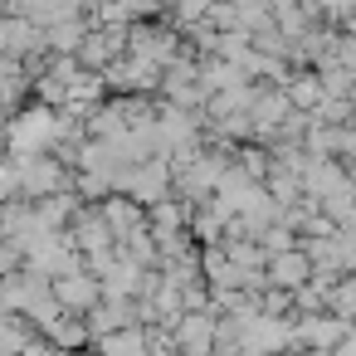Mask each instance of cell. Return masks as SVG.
<instances>
[{
  "instance_id": "1",
  "label": "cell",
  "mask_w": 356,
  "mask_h": 356,
  "mask_svg": "<svg viewBox=\"0 0 356 356\" xmlns=\"http://www.w3.org/2000/svg\"><path fill=\"white\" fill-rule=\"evenodd\" d=\"M54 283V298L69 307V312H93L103 298H108V283H98L88 268H69V273H59V278H49Z\"/></svg>"
},
{
  "instance_id": "2",
  "label": "cell",
  "mask_w": 356,
  "mask_h": 356,
  "mask_svg": "<svg viewBox=\"0 0 356 356\" xmlns=\"http://www.w3.org/2000/svg\"><path fill=\"white\" fill-rule=\"evenodd\" d=\"M64 137V122H59V113H54V103L49 108H35V113H25L20 122H15V152H44V147H54Z\"/></svg>"
},
{
  "instance_id": "3",
  "label": "cell",
  "mask_w": 356,
  "mask_h": 356,
  "mask_svg": "<svg viewBox=\"0 0 356 356\" xmlns=\"http://www.w3.org/2000/svg\"><path fill=\"white\" fill-rule=\"evenodd\" d=\"M283 88H288L293 108H302V113H312V108L327 103V83H322V74H293Z\"/></svg>"
},
{
  "instance_id": "4",
  "label": "cell",
  "mask_w": 356,
  "mask_h": 356,
  "mask_svg": "<svg viewBox=\"0 0 356 356\" xmlns=\"http://www.w3.org/2000/svg\"><path fill=\"white\" fill-rule=\"evenodd\" d=\"M152 341V332H118V337H98L103 351H142Z\"/></svg>"
}]
</instances>
